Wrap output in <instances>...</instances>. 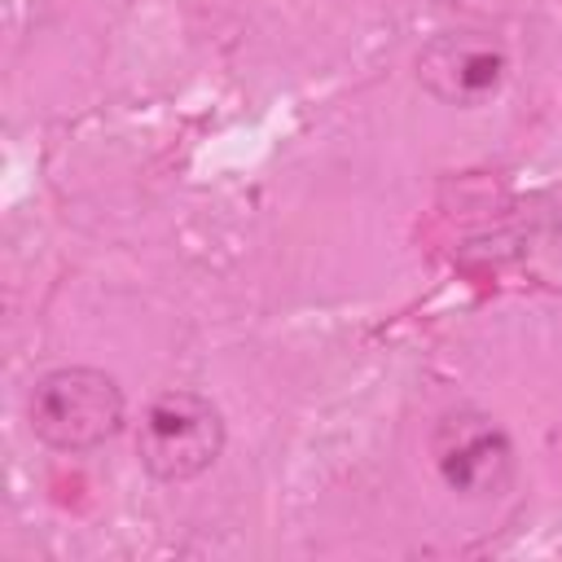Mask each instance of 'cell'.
<instances>
[{
  "instance_id": "6da1fadb",
  "label": "cell",
  "mask_w": 562,
  "mask_h": 562,
  "mask_svg": "<svg viewBox=\"0 0 562 562\" xmlns=\"http://www.w3.org/2000/svg\"><path fill=\"white\" fill-rule=\"evenodd\" d=\"M123 386L92 364H61L35 378L26 400L31 435L57 452H92L123 430Z\"/></svg>"
},
{
  "instance_id": "7a4b0ae2",
  "label": "cell",
  "mask_w": 562,
  "mask_h": 562,
  "mask_svg": "<svg viewBox=\"0 0 562 562\" xmlns=\"http://www.w3.org/2000/svg\"><path fill=\"white\" fill-rule=\"evenodd\" d=\"M224 452V413L184 386L149 400L136 435V457L158 483H189L206 474Z\"/></svg>"
},
{
  "instance_id": "3957f363",
  "label": "cell",
  "mask_w": 562,
  "mask_h": 562,
  "mask_svg": "<svg viewBox=\"0 0 562 562\" xmlns=\"http://www.w3.org/2000/svg\"><path fill=\"white\" fill-rule=\"evenodd\" d=\"M430 461L443 487L461 501H496L518 474L509 430L483 408H448L430 430Z\"/></svg>"
},
{
  "instance_id": "277c9868",
  "label": "cell",
  "mask_w": 562,
  "mask_h": 562,
  "mask_svg": "<svg viewBox=\"0 0 562 562\" xmlns=\"http://www.w3.org/2000/svg\"><path fill=\"white\" fill-rule=\"evenodd\" d=\"M417 83L443 105H483L509 70L505 48L483 31H439L417 53Z\"/></svg>"
}]
</instances>
